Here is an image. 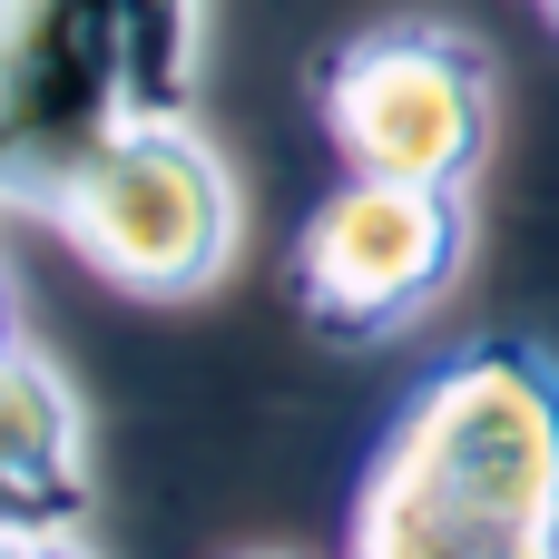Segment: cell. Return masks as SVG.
Returning <instances> with one entry per match:
<instances>
[{
    "mask_svg": "<svg viewBox=\"0 0 559 559\" xmlns=\"http://www.w3.org/2000/svg\"><path fill=\"white\" fill-rule=\"evenodd\" d=\"M39 216L79 246L88 275L138 305H187L236 255V177L197 138V118H118L59 167Z\"/></svg>",
    "mask_w": 559,
    "mask_h": 559,
    "instance_id": "7a4b0ae2",
    "label": "cell"
},
{
    "mask_svg": "<svg viewBox=\"0 0 559 559\" xmlns=\"http://www.w3.org/2000/svg\"><path fill=\"white\" fill-rule=\"evenodd\" d=\"M314 118L354 177L472 187L501 138V69L452 20H373L314 59Z\"/></svg>",
    "mask_w": 559,
    "mask_h": 559,
    "instance_id": "3957f363",
    "label": "cell"
},
{
    "mask_svg": "<svg viewBox=\"0 0 559 559\" xmlns=\"http://www.w3.org/2000/svg\"><path fill=\"white\" fill-rule=\"evenodd\" d=\"M236 559H285V550H236Z\"/></svg>",
    "mask_w": 559,
    "mask_h": 559,
    "instance_id": "ba28073f",
    "label": "cell"
},
{
    "mask_svg": "<svg viewBox=\"0 0 559 559\" xmlns=\"http://www.w3.org/2000/svg\"><path fill=\"white\" fill-rule=\"evenodd\" d=\"M20 344V295H10V275H0V354Z\"/></svg>",
    "mask_w": 559,
    "mask_h": 559,
    "instance_id": "52a82bcc",
    "label": "cell"
},
{
    "mask_svg": "<svg viewBox=\"0 0 559 559\" xmlns=\"http://www.w3.org/2000/svg\"><path fill=\"white\" fill-rule=\"evenodd\" d=\"M540 550H559V354L481 334L403 393L354 501V559Z\"/></svg>",
    "mask_w": 559,
    "mask_h": 559,
    "instance_id": "6da1fadb",
    "label": "cell"
},
{
    "mask_svg": "<svg viewBox=\"0 0 559 559\" xmlns=\"http://www.w3.org/2000/svg\"><path fill=\"white\" fill-rule=\"evenodd\" d=\"M0 559H88L79 531H39V540H0Z\"/></svg>",
    "mask_w": 559,
    "mask_h": 559,
    "instance_id": "8992f818",
    "label": "cell"
},
{
    "mask_svg": "<svg viewBox=\"0 0 559 559\" xmlns=\"http://www.w3.org/2000/svg\"><path fill=\"white\" fill-rule=\"evenodd\" d=\"M88 511V423L49 354H0V540L79 531Z\"/></svg>",
    "mask_w": 559,
    "mask_h": 559,
    "instance_id": "5b68a950",
    "label": "cell"
},
{
    "mask_svg": "<svg viewBox=\"0 0 559 559\" xmlns=\"http://www.w3.org/2000/svg\"><path fill=\"white\" fill-rule=\"evenodd\" d=\"M540 10H550V20H559V0H540Z\"/></svg>",
    "mask_w": 559,
    "mask_h": 559,
    "instance_id": "9c48e42d",
    "label": "cell"
},
{
    "mask_svg": "<svg viewBox=\"0 0 559 559\" xmlns=\"http://www.w3.org/2000/svg\"><path fill=\"white\" fill-rule=\"evenodd\" d=\"M472 187H413V177H354L305 216L295 236V324L334 354H383L442 314L472 255Z\"/></svg>",
    "mask_w": 559,
    "mask_h": 559,
    "instance_id": "277c9868",
    "label": "cell"
},
{
    "mask_svg": "<svg viewBox=\"0 0 559 559\" xmlns=\"http://www.w3.org/2000/svg\"><path fill=\"white\" fill-rule=\"evenodd\" d=\"M540 559H559V550H540Z\"/></svg>",
    "mask_w": 559,
    "mask_h": 559,
    "instance_id": "30bf717a",
    "label": "cell"
}]
</instances>
